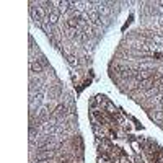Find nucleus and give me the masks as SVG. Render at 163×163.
<instances>
[{"label":"nucleus","mask_w":163,"mask_h":163,"mask_svg":"<svg viewBox=\"0 0 163 163\" xmlns=\"http://www.w3.org/2000/svg\"><path fill=\"white\" fill-rule=\"evenodd\" d=\"M57 5H59V11H62V13H64V11L67 10V5H69V3H67V2H57Z\"/></svg>","instance_id":"nucleus-4"},{"label":"nucleus","mask_w":163,"mask_h":163,"mask_svg":"<svg viewBox=\"0 0 163 163\" xmlns=\"http://www.w3.org/2000/svg\"><path fill=\"white\" fill-rule=\"evenodd\" d=\"M57 18H59V13L57 11H49V15H47V21L49 23H57Z\"/></svg>","instance_id":"nucleus-3"},{"label":"nucleus","mask_w":163,"mask_h":163,"mask_svg":"<svg viewBox=\"0 0 163 163\" xmlns=\"http://www.w3.org/2000/svg\"><path fill=\"white\" fill-rule=\"evenodd\" d=\"M69 62L72 64V65H77V64H78V61H77V57H74V55H70V57H69Z\"/></svg>","instance_id":"nucleus-5"},{"label":"nucleus","mask_w":163,"mask_h":163,"mask_svg":"<svg viewBox=\"0 0 163 163\" xmlns=\"http://www.w3.org/2000/svg\"><path fill=\"white\" fill-rule=\"evenodd\" d=\"M30 69H31V72H41L42 70V64L41 62H34V61H31V64H30Z\"/></svg>","instance_id":"nucleus-2"},{"label":"nucleus","mask_w":163,"mask_h":163,"mask_svg":"<svg viewBox=\"0 0 163 163\" xmlns=\"http://www.w3.org/2000/svg\"><path fill=\"white\" fill-rule=\"evenodd\" d=\"M67 114V108L64 105H59L57 108H55V111H54V116L55 118H61V116H65Z\"/></svg>","instance_id":"nucleus-1"}]
</instances>
